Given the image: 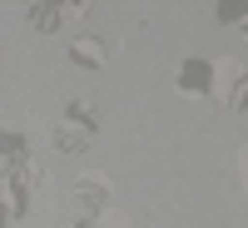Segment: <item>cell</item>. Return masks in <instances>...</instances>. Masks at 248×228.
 Segmentation results:
<instances>
[{
  "label": "cell",
  "mask_w": 248,
  "mask_h": 228,
  "mask_svg": "<svg viewBox=\"0 0 248 228\" xmlns=\"http://www.w3.org/2000/svg\"><path fill=\"white\" fill-rule=\"evenodd\" d=\"M70 55H75V60H85V65H99V60H105V45H99V40H75Z\"/></svg>",
  "instance_id": "6da1fadb"
},
{
  "label": "cell",
  "mask_w": 248,
  "mask_h": 228,
  "mask_svg": "<svg viewBox=\"0 0 248 228\" xmlns=\"http://www.w3.org/2000/svg\"><path fill=\"white\" fill-rule=\"evenodd\" d=\"M79 194H85V203H105V179H85V183H75Z\"/></svg>",
  "instance_id": "7a4b0ae2"
}]
</instances>
